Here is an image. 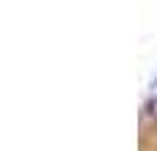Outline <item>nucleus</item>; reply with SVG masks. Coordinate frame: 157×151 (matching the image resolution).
<instances>
[{"mask_svg":"<svg viewBox=\"0 0 157 151\" xmlns=\"http://www.w3.org/2000/svg\"><path fill=\"white\" fill-rule=\"evenodd\" d=\"M152 113L157 116V94H155V99H152Z\"/></svg>","mask_w":157,"mask_h":151,"instance_id":"1","label":"nucleus"}]
</instances>
